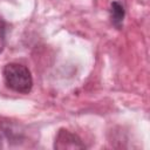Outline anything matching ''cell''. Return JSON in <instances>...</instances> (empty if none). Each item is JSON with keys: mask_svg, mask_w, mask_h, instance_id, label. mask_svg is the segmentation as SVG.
Returning <instances> with one entry per match:
<instances>
[{"mask_svg": "<svg viewBox=\"0 0 150 150\" xmlns=\"http://www.w3.org/2000/svg\"><path fill=\"white\" fill-rule=\"evenodd\" d=\"M4 79L6 86L13 91L28 94L33 87V79L29 69L21 63H8L4 68Z\"/></svg>", "mask_w": 150, "mask_h": 150, "instance_id": "obj_1", "label": "cell"}, {"mask_svg": "<svg viewBox=\"0 0 150 150\" xmlns=\"http://www.w3.org/2000/svg\"><path fill=\"white\" fill-rule=\"evenodd\" d=\"M55 148L57 149H67V148H83L84 145L81 143V139L73 132L68 130H60L55 138Z\"/></svg>", "mask_w": 150, "mask_h": 150, "instance_id": "obj_2", "label": "cell"}, {"mask_svg": "<svg viewBox=\"0 0 150 150\" xmlns=\"http://www.w3.org/2000/svg\"><path fill=\"white\" fill-rule=\"evenodd\" d=\"M124 7L120 1H114L110 6V18H111V22L114 26H116L117 28H121L123 19H124Z\"/></svg>", "mask_w": 150, "mask_h": 150, "instance_id": "obj_3", "label": "cell"}, {"mask_svg": "<svg viewBox=\"0 0 150 150\" xmlns=\"http://www.w3.org/2000/svg\"><path fill=\"white\" fill-rule=\"evenodd\" d=\"M5 38H6V25L5 21L0 18V53L5 47Z\"/></svg>", "mask_w": 150, "mask_h": 150, "instance_id": "obj_4", "label": "cell"}, {"mask_svg": "<svg viewBox=\"0 0 150 150\" xmlns=\"http://www.w3.org/2000/svg\"><path fill=\"white\" fill-rule=\"evenodd\" d=\"M0 146H1V143H0Z\"/></svg>", "mask_w": 150, "mask_h": 150, "instance_id": "obj_5", "label": "cell"}]
</instances>
